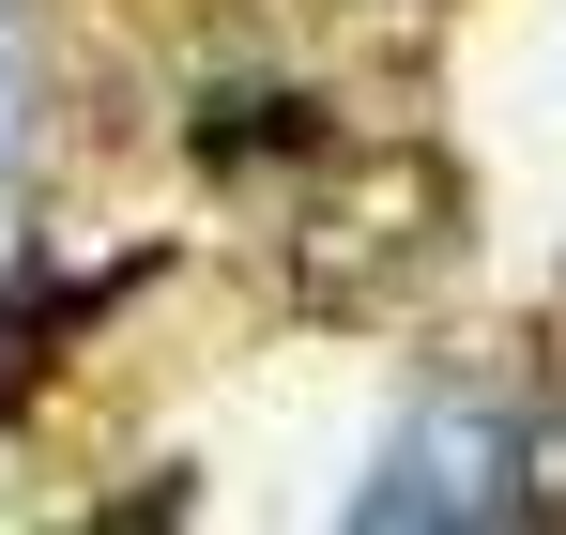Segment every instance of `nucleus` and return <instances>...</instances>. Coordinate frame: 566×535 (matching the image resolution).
Listing matches in <instances>:
<instances>
[{
    "mask_svg": "<svg viewBox=\"0 0 566 535\" xmlns=\"http://www.w3.org/2000/svg\"><path fill=\"white\" fill-rule=\"evenodd\" d=\"M460 169L444 154H322V183L291 199V306L322 322H398L429 306L460 261Z\"/></svg>",
    "mask_w": 566,
    "mask_h": 535,
    "instance_id": "nucleus-1",
    "label": "nucleus"
},
{
    "mask_svg": "<svg viewBox=\"0 0 566 535\" xmlns=\"http://www.w3.org/2000/svg\"><path fill=\"white\" fill-rule=\"evenodd\" d=\"M276 138H306V107H291V92H214V107H199V154H214V169L276 154Z\"/></svg>",
    "mask_w": 566,
    "mask_h": 535,
    "instance_id": "nucleus-2",
    "label": "nucleus"
}]
</instances>
